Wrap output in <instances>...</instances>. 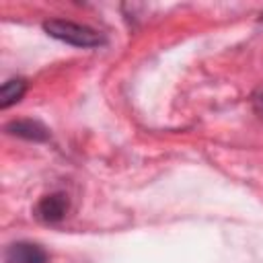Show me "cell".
Listing matches in <instances>:
<instances>
[{
  "label": "cell",
  "mask_w": 263,
  "mask_h": 263,
  "mask_svg": "<svg viewBox=\"0 0 263 263\" xmlns=\"http://www.w3.org/2000/svg\"><path fill=\"white\" fill-rule=\"evenodd\" d=\"M43 31L49 37L74 47H99L105 43V35L101 31L68 18H49L43 23Z\"/></svg>",
  "instance_id": "1"
},
{
  "label": "cell",
  "mask_w": 263,
  "mask_h": 263,
  "mask_svg": "<svg viewBox=\"0 0 263 263\" xmlns=\"http://www.w3.org/2000/svg\"><path fill=\"white\" fill-rule=\"evenodd\" d=\"M49 257L43 247L35 242H12L4 251V263H47Z\"/></svg>",
  "instance_id": "2"
},
{
  "label": "cell",
  "mask_w": 263,
  "mask_h": 263,
  "mask_svg": "<svg viewBox=\"0 0 263 263\" xmlns=\"http://www.w3.org/2000/svg\"><path fill=\"white\" fill-rule=\"evenodd\" d=\"M68 212V195L66 193H49L39 199L35 208V216L45 222V224H55L60 222Z\"/></svg>",
  "instance_id": "3"
},
{
  "label": "cell",
  "mask_w": 263,
  "mask_h": 263,
  "mask_svg": "<svg viewBox=\"0 0 263 263\" xmlns=\"http://www.w3.org/2000/svg\"><path fill=\"white\" fill-rule=\"evenodd\" d=\"M4 129L10 136L23 138V140H31V142H45V140H49V129L43 123L33 121V119H16V121H10V123H6Z\"/></svg>",
  "instance_id": "4"
},
{
  "label": "cell",
  "mask_w": 263,
  "mask_h": 263,
  "mask_svg": "<svg viewBox=\"0 0 263 263\" xmlns=\"http://www.w3.org/2000/svg\"><path fill=\"white\" fill-rule=\"evenodd\" d=\"M27 92V82L23 78H10L0 88V109H8L16 105Z\"/></svg>",
  "instance_id": "5"
},
{
  "label": "cell",
  "mask_w": 263,
  "mask_h": 263,
  "mask_svg": "<svg viewBox=\"0 0 263 263\" xmlns=\"http://www.w3.org/2000/svg\"><path fill=\"white\" fill-rule=\"evenodd\" d=\"M253 107H255V111H257L259 115H263V88H261L259 92H255V97H253Z\"/></svg>",
  "instance_id": "6"
}]
</instances>
